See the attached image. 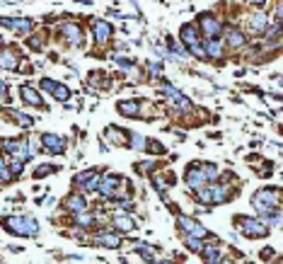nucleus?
Here are the masks:
<instances>
[{
	"label": "nucleus",
	"mask_w": 283,
	"mask_h": 264,
	"mask_svg": "<svg viewBox=\"0 0 283 264\" xmlns=\"http://www.w3.org/2000/svg\"><path fill=\"white\" fill-rule=\"evenodd\" d=\"M145 153H155V155H162V153H165V146H160V143H155V141H148V143H145Z\"/></svg>",
	"instance_id": "37"
},
{
	"label": "nucleus",
	"mask_w": 283,
	"mask_h": 264,
	"mask_svg": "<svg viewBox=\"0 0 283 264\" xmlns=\"http://www.w3.org/2000/svg\"><path fill=\"white\" fill-rule=\"evenodd\" d=\"M75 226H80V228H92V226H94V216L85 213V211H80V213L75 216Z\"/></svg>",
	"instance_id": "31"
},
{
	"label": "nucleus",
	"mask_w": 283,
	"mask_h": 264,
	"mask_svg": "<svg viewBox=\"0 0 283 264\" xmlns=\"http://www.w3.org/2000/svg\"><path fill=\"white\" fill-rule=\"evenodd\" d=\"M39 88H41L44 92H54V88H56V80H51V78H44V80L39 83Z\"/></svg>",
	"instance_id": "39"
},
{
	"label": "nucleus",
	"mask_w": 283,
	"mask_h": 264,
	"mask_svg": "<svg viewBox=\"0 0 283 264\" xmlns=\"http://www.w3.org/2000/svg\"><path fill=\"white\" fill-rule=\"evenodd\" d=\"M119 184H121V177H119V175H107L104 179H99L97 191H99L104 199H109V201H112L114 196L119 194Z\"/></svg>",
	"instance_id": "11"
},
{
	"label": "nucleus",
	"mask_w": 283,
	"mask_h": 264,
	"mask_svg": "<svg viewBox=\"0 0 283 264\" xmlns=\"http://www.w3.org/2000/svg\"><path fill=\"white\" fill-rule=\"evenodd\" d=\"M92 32H94V41H97V46H104L114 34V27L107 22V19H97L92 24Z\"/></svg>",
	"instance_id": "12"
},
{
	"label": "nucleus",
	"mask_w": 283,
	"mask_h": 264,
	"mask_svg": "<svg viewBox=\"0 0 283 264\" xmlns=\"http://www.w3.org/2000/svg\"><path fill=\"white\" fill-rule=\"evenodd\" d=\"M68 148V141L58 133H41V151L51 153V155H63Z\"/></svg>",
	"instance_id": "6"
},
{
	"label": "nucleus",
	"mask_w": 283,
	"mask_h": 264,
	"mask_svg": "<svg viewBox=\"0 0 283 264\" xmlns=\"http://www.w3.org/2000/svg\"><path fill=\"white\" fill-rule=\"evenodd\" d=\"M204 49H206V61L208 58H213V61H223L225 58V44L218 41V39H206Z\"/></svg>",
	"instance_id": "14"
},
{
	"label": "nucleus",
	"mask_w": 283,
	"mask_h": 264,
	"mask_svg": "<svg viewBox=\"0 0 283 264\" xmlns=\"http://www.w3.org/2000/svg\"><path fill=\"white\" fill-rule=\"evenodd\" d=\"M58 34L66 39V44H71V46H77V49L85 44L82 27H80L77 22H63V24H58Z\"/></svg>",
	"instance_id": "5"
},
{
	"label": "nucleus",
	"mask_w": 283,
	"mask_h": 264,
	"mask_svg": "<svg viewBox=\"0 0 283 264\" xmlns=\"http://www.w3.org/2000/svg\"><path fill=\"white\" fill-rule=\"evenodd\" d=\"M230 196H232V189L227 187V182L211 187V204H227V201H232Z\"/></svg>",
	"instance_id": "15"
},
{
	"label": "nucleus",
	"mask_w": 283,
	"mask_h": 264,
	"mask_svg": "<svg viewBox=\"0 0 283 264\" xmlns=\"http://www.w3.org/2000/svg\"><path fill=\"white\" fill-rule=\"evenodd\" d=\"M184 245H187L189 252L201 255V250H204V245H206V240H201V238H196V235H187V238H184Z\"/></svg>",
	"instance_id": "27"
},
{
	"label": "nucleus",
	"mask_w": 283,
	"mask_h": 264,
	"mask_svg": "<svg viewBox=\"0 0 283 264\" xmlns=\"http://www.w3.org/2000/svg\"><path fill=\"white\" fill-rule=\"evenodd\" d=\"M0 107H10V92H7L5 80H0Z\"/></svg>",
	"instance_id": "35"
},
{
	"label": "nucleus",
	"mask_w": 283,
	"mask_h": 264,
	"mask_svg": "<svg viewBox=\"0 0 283 264\" xmlns=\"http://www.w3.org/2000/svg\"><path fill=\"white\" fill-rule=\"evenodd\" d=\"M19 63V56L15 49H2L0 51V68H7V71H15Z\"/></svg>",
	"instance_id": "21"
},
{
	"label": "nucleus",
	"mask_w": 283,
	"mask_h": 264,
	"mask_svg": "<svg viewBox=\"0 0 283 264\" xmlns=\"http://www.w3.org/2000/svg\"><path fill=\"white\" fill-rule=\"evenodd\" d=\"M5 168H7V163H5V160H2V155H0V170H5Z\"/></svg>",
	"instance_id": "45"
},
{
	"label": "nucleus",
	"mask_w": 283,
	"mask_h": 264,
	"mask_svg": "<svg viewBox=\"0 0 283 264\" xmlns=\"http://www.w3.org/2000/svg\"><path fill=\"white\" fill-rule=\"evenodd\" d=\"M107 138H112V143H116V146H129V133L121 131L119 126H109L107 129Z\"/></svg>",
	"instance_id": "23"
},
{
	"label": "nucleus",
	"mask_w": 283,
	"mask_h": 264,
	"mask_svg": "<svg viewBox=\"0 0 283 264\" xmlns=\"http://www.w3.org/2000/svg\"><path fill=\"white\" fill-rule=\"evenodd\" d=\"M66 208H68V211H73V213H80V211H85V208H87V201H85L82 196H77V194H71V196L66 199Z\"/></svg>",
	"instance_id": "24"
},
{
	"label": "nucleus",
	"mask_w": 283,
	"mask_h": 264,
	"mask_svg": "<svg viewBox=\"0 0 283 264\" xmlns=\"http://www.w3.org/2000/svg\"><path fill=\"white\" fill-rule=\"evenodd\" d=\"M80 187L85 189V191H97V187H99V175L92 177V179H87V182H85V184H80Z\"/></svg>",
	"instance_id": "40"
},
{
	"label": "nucleus",
	"mask_w": 283,
	"mask_h": 264,
	"mask_svg": "<svg viewBox=\"0 0 283 264\" xmlns=\"http://www.w3.org/2000/svg\"><path fill=\"white\" fill-rule=\"evenodd\" d=\"M54 99L56 102H68L71 99V88L68 85H63V83H56V88H54Z\"/></svg>",
	"instance_id": "28"
},
{
	"label": "nucleus",
	"mask_w": 283,
	"mask_h": 264,
	"mask_svg": "<svg viewBox=\"0 0 283 264\" xmlns=\"http://www.w3.org/2000/svg\"><path fill=\"white\" fill-rule=\"evenodd\" d=\"M19 97H22V102H24V104H29V107H44L41 92L34 90L32 85H22V88H19Z\"/></svg>",
	"instance_id": "16"
},
{
	"label": "nucleus",
	"mask_w": 283,
	"mask_h": 264,
	"mask_svg": "<svg viewBox=\"0 0 283 264\" xmlns=\"http://www.w3.org/2000/svg\"><path fill=\"white\" fill-rule=\"evenodd\" d=\"M269 27H271V24H269V15L262 12V10H257V12H252V15L247 17V29H249L252 34H266Z\"/></svg>",
	"instance_id": "10"
},
{
	"label": "nucleus",
	"mask_w": 283,
	"mask_h": 264,
	"mask_svg": "<svg viewBox=\"0 0 283 264\" xmlns=\"http://www.w3.org/2000/svg\"><path fill=\"white\" fill-rule=\"evenodd\" d=\"M259 257H262V260H271V257H274V250H262V252H259Z\"/></svg>",
	"instance_id": "44"
},
{
	"label": "nucleus",
	"mask_w": 283,
	"mask_h": 264,
	"mask_svg": "<svg viewBox=\"0 0 283 264\" xmlns=\"http://www.w3.org/2000/svg\"><path fill=\"white\" fill-rule=\"evenodd\" d=\"M114 228L121 233H131L136 228V221H133L131 213H119V216H114Z\"/></svg>",
	"instance_id": "22"
},
{
	"label": "nucleus",
	"mask_w": 283,
	"mask_h": 264,
	"mask_svg": "<svg viewBox=\"0 0 283 264\" xmlns=\"http://www.w3.org/2000/svg\"><path fill=\"white\" fill-rule=\"evenodd\" d=\"M138 252L143 255V260H145V262H152V260H155V252L148 250V247H138Z\"/></svg>",
	"instance_id": "41"
},
{
	"label": "nucleus",
	"mask_w": 283,
	"mask_h": 264,
	"mask_svg": "<svg viewBox=\"0 0 283 264\" xmlns=\"http://www.w3.org/2000/svg\"><path fill=\"white\" fill-rule=\"evenodd\" d=\"M129 138H131V141H129V146H131L133 151H138V153L145 151V143H148V138H143L141 133H131Z\"/></svg>",
	"instance_id": "30"
},
{
	"label": "nucleus",
	"mask_w": 283,
	"mask_h": 264,
	"mask_svg": "<svg viewBox=\"0 0 283 264\" xmlns=\"http://www.w3.org/2000/svg\"><path fill=\"white\" fill-rule=\"evenodd\" d=\"M237 221V228H240V233L247 235V238H252V240H259V238H266L269 235V226H266L262 218H245V216H235Z\"/></svg>",
	"instance_id": "3"
},
{
	"label": "nucleus",
	"mask_w": 283,
	"mask_h": 264,
	"mask_svg": "<svg viewBox=\"0 0 283 264\" xmlns=\"http://www.w3.org/2000/svg\"><path fill=\"white\" fill-rule=\"evenodd\" d=\"M165 94L172 99V104H177V107H191V102H189L184 94L179 92L177 88H165Z\"/></svg>",
	"instance_id": "25"
},
{
	"label": "nucleus",
	"mask_w": 283,
	"mask_h": 264,
	"mask_svg": "<svg viewBox=\"0 0 283 264\" xmlns=\"http://www.w3.org/2000/svg\"><path fill=\"white\" fill-rule=\"evenodd\" d=\"M94 243H97L99 247H107V250H119V247H121V238H119V233L102 230V233H97Z\"/></svg>",
	"instance_id": "13"
},
{
	"label": "nucleus",
	"mask_w": 283,
	"mask_h": 264,
	"mask_svg": "<svg viewBox=\"0 0 283 264\" xmlns=\"http://www.w3.org/2000/svg\"><path fill=\"white\" fill-rule=\"evenodd\" d=\"M177 223H179V228L187 233V235H196V238H201V240H208L211 235H208V230L199 221H194V218H187V216H179L177 218Z\"/></svg>",
	"instance_id": "9"
},
{
	"label": "nucleus",
	"mask_w": 283,
	"mask_h": 264,
	"mask_svg": "<svg viewBox=\"0 0 283 264\" xmlns=\"http://www.w3.org/2000/svg\"><path fill=\"white\" fill-rule=\"evenodd\" d=\"M174 184V177H162V175H157V177H152V187L157 189V191H165L167 187H172Z\"/></svg>",
	"instance_id": "29"
},
{
	"label": "nucleus",
	"mask_w": 283,
	"mask_h": 264,
	"mask_svg": "<svg viewBox=\"0 0 283 264\" xmlns=\"http://www.w3.org/2000/svg\"><path fill=\"white\" fill-rule=\"evenodd\" d=\"M252 206L254 211L262 216V221H269V216L274 213V211H279L281 206V189H259V191H254V196H252Z\"/></svg>",
	"instance_id": "1"
},
{
	"label": "nucleus",
	"mask_w": 283,
	"mask_h": 264,
	"mask_svg": "<svg viewBox=\"0 0 283 264\" xmlns=\"http://www.w3.org/2000/svg\"><path fill=\"white\" fill-rule=\"evenodd\" d=\"M245 2H247V5H252V7H257V10H262L269 0H245Z\"/></svg>",
	"instance_id": "43"
},
{
	"label": "nucleus",
	"mask_w": 283,
	"mask_h": 264,
	"mask_svg": "<svg viewBox=\"0 0 283 264\" xmlns=\"http://www.w3.org/2000/svg\"><path fill=\"white\" fill-rule=\"evenodd\" d=\"M10 119H12L15 124H19L22 129H32V126H34V116H29V114H24V112H12Z\"/></svg>",
	"instance_id": "26"
},
{
	"label": "nucleus",
	"mask_w": 283,
	"mask_h": 264,
	"mask_svg": "<svg viewBox=\"0 0 283 264\" xmlns=\"http://www.w3.org/2000/svg\"><path fill=\"white\" fill-rule=\"evenodd\" d=\"M0 27H7L17 34H29L37 24L34 19H27V17H0Z\"/></svg>",
	"instance_id": "8"
},
{
	"label": "nucleus",
	"mask_w": 283,
	"mask_h": 264,
	"mask_svg": "<svg viewBox=\"0 0 283 264\" xmlns=\"http://www.w3.org/2000/svg\"><path fill=\"white\" fill-rule=\"evenodd\" d=\"M27 46H29L32 51H41V49H44V39L41 37H29L27 39Z\"/></svg>",
	"instance_id": "36"
},
{
	"label": "nucleus",
	"mask_w": 283,
	"mask_h": 264,
	"mask_svg": "<svg viewBox=\"0 0 283 264\" xmlns=\"http://www.w3.org/2000/svg\"><path fill=\"white\" fill-rule=\"evenodd\" d=\"M92 177H97V170H85V172H80V175H75L73 182H75V184H85V182L92 179Z\"/></svg>",
	"instance_id": "34"
},
{
	"label": "nucleus",
	"mask_w": 283,
	"mask_h": 264,
	"mask_svg": "<svg viewBox=\"0 0 283 264\" xmlns=\"http://www.w3.org/2000/svg\"><path fill=\"white\" fill-rule=\"evenodd\" d=\"M201 170H204V175H206L208 182H215V179H218V168H215L213 163H206V165H201Z\"/></svg>",
	"instance_id": "32"
},
{
	"label": "nucleus",
	"mask_w": 283,
	"mask_h": 264,
	"mask_svg": "<svg viewBox=\"0 0 283 264\" xmlns=\"http://www.w3.org/2000/svg\"><path fill=\"white\" fill-rule=\"evenodd\" d=\"M148 73H150V78H160V73H162V66H160V63H150Z\"/></svg>",
	"instance_id": "42"
},
{
	"label": "nucleus",
	"mask_w": 283,
	"mask_h": 264,
	"mask_svg": "<svg viewBox=\"0 0 283 264\" xmlns=\"http://www.w3.org/2000/svg\"><path fill=\"white\" fill-rule=\"evenodd\" d=\"M2 226L7 233L12 235H22V238H32L39 233V223L32 218V216H10L2 221Z\"/></svg>",
	"instance_id": "2"
},
{
	"label": "nucleus",
	"mask_w": 283,
	"mask_h": 264,
	"mask_svg": "<svg viewBox=\"0 0 283 264\" xmlns=\"http://www.w3.org/2000/svg\"><path fill=\"white\" fill-rule=\"evenodd\" d=\"M184 184H187L191 191L206 187L208 179H206V175H204V170H201V165H189L187 170H184Z\"/></svg>",
	"instance_id": "7"
},
{
	"label": "nucleus",
	"mask_w": 283,
	"mask_h": 264,
	"mask_svg": "<svg viewBox=\"0 0 283 264\" xmlns=\"http://www.w3.org/2000/svg\"><path fill=\"white\" fill-rule=\"evenodd\" d=\"M201 255H204V262H211V264H223L227 262V257L218 250L215 245H204V250H201Z\"/></svg>",
	"instance_id": "20"
},
{
	"label": "nucleus",
	"mask_w": 283,
	"mask_h": 264,
	"mask_svg": "<svg viewBox=\"0 0 283 264\" xmlns=\"http://www.w3.org/2000/svg\"><path fill=\"white\" fill-rule=\"evenodd\" d=\"M121 116H141V99H124L116 104Z\"/></svg>",
	"instance_id": "18"
},
{
	"label": "nucleus",
	"mask_w": 283,
	"mask_h": 264,
	"mask_svg": "<svg viewBox=\"0 0 283 264\" xmlns=\"http://www.w3.org/2000/svg\"><path fill=\"white\" fill-rule=\"evenodd\" d=\"M225 44L227 46H232V49H242L247 44V37H245V32H240L237 27H230L225 32Z\"/></svg>",
	"instance_id": "19"
},
{
	"label": "nucleus",
	"mask_w": 283,
	"mask_h": 264,
	"mask_svg": "<svg viewBox=\"0 0 283 264\" xmlns=\"http://www.w3.org/2000/svg\"><path fill=\"white\" fill-rule=\"evenodd\" d=\"M196 29H199V34H201L204 39H218L223 32H225L223 22L215 17L213 12H204V15H199V24H196Z\"/></svg>",
	"instance_id": "4"
},
{
	"label": "nucleus",
	"mask_w": 283,
	"mask_h": 264,
	"mask_svg": "<svg viewBox=\"0 0 283 264\" xmlns=\"http://www.w3.org/2000/svg\"><path fill=\"white\" fill-rule=\"evenodd\" d=\"M179 39H182L184 49H189V46H194V44H199V41H204V37L199 34V29H196L194 24H184V27L179 29Z\"/></svg>",
	"instance_id": "17"
},
{
	"label": "nucleus",
	"mask_w": 283,
	"mask_h": 264,
	"mask_svg": "<svg viewBox=\"0 0 283 264\" xmlns=\"http://www.w3.org/2000/svg\"><path fill=\"white\" fill-rule=\"evenodd\" d=\"M54 172V165H41L34 170V179H41V177H46V175H51Z\"/></svg>",
	"instance_id": "38"
},
{
	"label": "nucleus",
	"mask_w": 283,
	"mask_h": 264,
	"mask_svg": "<svg viewBox=\"0 0 283 264\" xmlns=\"http://www.w3.org/2000/svg\"><path fill=\"white\" fill-rule=\"evenodd\" d=\"M196 201H201V204H208V206H211V187L196 189Z\"/></svg>",
	"instance_id": "33"
}]
</instances>
